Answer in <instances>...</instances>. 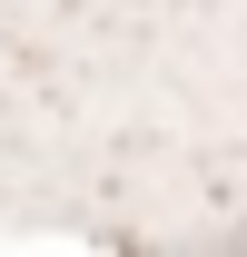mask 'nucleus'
Wrapping results in <instances>:
<instances>
[]
</instances>
